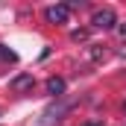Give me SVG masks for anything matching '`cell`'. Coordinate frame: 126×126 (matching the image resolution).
I'll return each mask as SVG.
<instances>
[{
    "mask_svg": "<svg viewBox=\"0 0 126 126\" xmlns=\"http://www.w3.org/2000/svg\"><path fill=\"white\" fill-rule=\"evenodd\" d=\"M117 32H120V35L126 38V24H120V27H117Z\"/></svg>",
    "mask_w": 126,
    "mask_h": 126,
    "instance_id": "cell-8",
    "label": "cell"
},
{
    "mask_svg": "<svg viewBox=\"0 0 126 126\" xmlns=\"http://www.w3.org/2000/svg\"><path fill=\"white\" fill-rule=\"evenodd\" d=\"M32 85H35L32 73H21V76H15V79L9 82V88H12V91H27V88H32Z\"/></svg>",
    "mask_w": 126,
    "mask_h": 126,
    "instance_id": "cell-4",
    "label": "cell"
},
{
    "mask_svg": "<svg viewBox=\"0 0 126 126\" xmlns=\"http://www.w3.org/2000/svg\"><path fill=\"white\" fill-rule=\"evenodd\" d=\"M91 27H94V30H114V27H117L114 9H97L94 15H91Z\"/></svg>",
    "mask_w": 126,
    "mask_h": 126,
    "instance_id": "cell-1",
    "label": "cell"
},
{
    "mask_svg": "<svg viewBox=\"0 0 126 126\" xmlns=\"http://www.w3.org/2000/svg\"><path fill=\"white\" fill-rule=\"evenodd\" d=\"M70 38H73V41H85V38H88V30H76Z\"/></svg>",
    "mask_w": 126,
    "mask_h": 126,
    "instance_id": "cell-7",
    "label": "cell"
},
{
    "mask_svg": "<svg viewBox=\"0 0 126 126\" xmlns=\"http://www.w3.org/2000/svg\"><path fill=\"white\" fill-rule=\"evenodd\" d=\"M0 62H18V53L9 50L6 44H0Z\"/></svg>",
    "mask_w": 126,
    "mask_h": 126,
    "instance_id": "cell-6",
    "label": "cell"
},
{
    "mask_svg": "<svg viewBox=\"0 0 126 126\" xmlns=\"http://www.w3.org/2000/svg\"><path fill=\"white\" fill-rule=\"evenodd\" d=\"M47 94H53V97L64 94V79L62 76H50V79H47Z\"/></svg>",
    "mask_w": 126,
    "mask_h": 126,
    "instance_id": "cell-5",
    "label": "cell"
},
{
    "mask_svg": "<svg viewBox=\"0 0 126 126\" xmlns=\"http://www.w3.org/2000/svg\"><path fill=\"white\" fill-rule=\"evenodd\" d=\"M85 126H103V123H100V120H88Z\"/></svg>",
    "mask_w": 126,
    "mask_h": 126,
    "instance_id": "cell-9",
    "label": "cell"
},
{
    "mask_svg": "<svg viewBox=\"0 0 126 126\" xmlns=\"http://www.w3.org/2000/svg\"><path fill=\"white\" fill-rule=\"evenodd\" d=\"M70 106H73L70 100H62L59 106H50V109L44 111V120H41V123H44V126H50V123H53V120H59V117H62V114H64V111H67V109H70Z\"/></svg>",
    "mask_w": 126,
    "mask_h": 126,
    "instance_id": "cell-3",
    "label": "cell"
},
{
    "mask_svg": "<svg viewBox=\"0 0 126 126\" xmlns=\"http://www.w3.org/2000/svg\"><path fill=\"white\" fill-rule=\"evenodd\" d=\"M44 18H47V24H67V18H70V6H67V3H56V6L44 9Z\"/></svg>",
    "mask_w": 126,
    "mask_h": 126,
    "instance_id": "cell-2",
    "label": "cell"
}]
</instances>
